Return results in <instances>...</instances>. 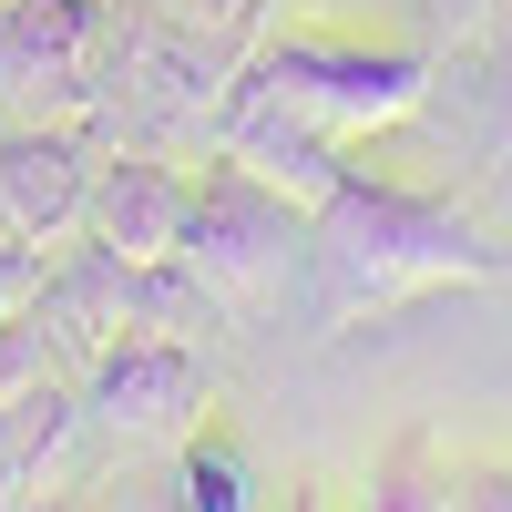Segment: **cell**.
<instances>
[{"instance_id": "cell-1", "label": "cell", "mask_w": 512, "mask_h": 512, "mask_svg": "<svg viewBox=\"0 0 512 512\" xmlns=\"http://www.w3.org/2000/svg\"><path fill=\"white\" fill-rule=\"evenodd\" d=\"M318 328H359V318H390L400 297H431V287H492L502 277V246L451 216V205L410 195V185H369V175H338L318 205Z\"/></svg>"}, {"instance_id": "cell-2", "label": "cell", "mask_w": 512, "mask_h": 512, "mask_svg": "<svg viewBox=\"0 0 512 512\" xmlns=\"http://www.w3.org/2000/svg\"><path fill=\"white\" fill-rule=\"evenodd\" d=\"M308 246H318V205H297L287 185L246 175L236 154H205V175H195V226H185V267L226 297L236 328H256V318L287 308Z\"/></svg>"}, {"instance_id": "cell-3", "label": "cell", "mask_w": 512, "mask_h": 512, "mask_svg": "<svg viewBox=\"0 0 512 512\" xmlns=\"http://www.w3.org/2000/svg\"><path fill=\"white\" fill-rule=\"evenodd\" d=\"M236 82H256L277 113L318 123L328 144H359V134H390V123H410L431 103L441 62L431 52H369V41H338V31H287L256 62H236Z\"/></svg>"}, {"instance_id": "cell-4", "label": "cell", "mask_w": 512, "mask_h": 512, "mask_svg": "<svg viewBox=\"0 0 512 512\" xmlns=\"http://www.w3.org/2000/svg\"><path fill=\"white\" fill-rule=\"evenodd\" d=\"M113 52H123L113 0H0V134L93 123L113 93Z\"/></svg>"}, {"instance_id": "cell-5", "label": "cell", "mask_w": 512, "mask_h": 512, "mask_svg": "<svg viewBox=\"0 0 512 512\" xmlns=\"http://www.w3.org/2000/svg\"><path fill=\"white\" fill-rule=\"evenodd\" d=\"M216 410V369L185 338H113L82 369V431H103L113 451H185Z\"/></svg>"}, {"instance_id": "cell-6", "label": "cell", "mask_w": 512, "mask_h": 512, "mask_svg": "<svg viewBox=\"0 0 512 512\" xmlns=\"http://www.w3.org/2000/svg\"><path fill=\"white\" fill-rule=\"evenodd\" d=\"M93 144L82 123H11L0 134V226L31 246H72L93 216Z\"/></svg>"}, {"instance_id": "cell-7", "label": "cell", "mask_w": 512, "mask_h": 512, "mask_svg": "<svg viewBox=\"0 0 512 512\" xmlns=\"http://www.w3.org/2000/svg\"><path fill=\"white\" fill-rule=\"evenodd\" d=\"M185 226H195V175H175L154 144L93 164V216H82V236H103V246L134 256V267H154V256H185Z\"/></svg>"}, {"instance_id": "cell-8", "label": "cell", "mask_w": 512, "mask_h": 512, "mask_svg": "<svg viewBox=\"0 0 512 512\" xmlns=\"http://www.w3.org/2000/svg\"><path fill=\"white\" fill-rule=\"evenodd\" d=\"M41 318H52V338H62L72 369H93L113 338H134V256L103 246V236L62 246L52 267H41Z\"/></svg>"}, {"instance_id": "cell-9", "label": "cell", "mask_w": 512, "mask_h": 512, "mask_svg": "<svg viewBox=\"0 0 512 512\" xmlns=\"http://www.w3.org/2000/svg\"><path fill=\"white\" fill-rule=\"evenodd\" d=\"M205 154H236L246 175H267V185H287L297 205H328V185L349 175L338 164V144L318 134V123H297V113H277L256 82H226V113H216V144Z\"/></svg>"}, {"instance_id": "cell-10", "label": "cell", "mask_w": 512, "mask_h": 512, "mask_svg": "<svg viewBox=\"0 0 512 512\" xmlns=\"http://www.w3.org/2000/svg\"><path fill=\"white\" fill-rule=\"evenodd\" d=\"M72 441H82V390L72 379H41V390L0 400V502H31L72 461Z\"/></svg>"}, {"instance_id": "cell-11", "label": "cell", "mask_w": 512, "mask_h": 512, "mask_svg": "<svg viewBox=\"0 0 512 512\" xmlns=\"http://www.w3.org/2000/svg\"><path fill=\"white\" fill-rule=\"evenodd\" d=\"M185 502H205V512H246V502H256L246 461H236L216 431H195V441H185Z\"/></svg>"}, {"instance_id": "cell-12", "label": "cell", "mask_w": 512, "mask_h": 512, "mask_svg": "<svg viewBox=\"0 0 512 512\" xmlns=\"http://www.w3.org/2000/svg\"><path fill=\"white\" fill-rule=\"evenodd\" d=\"M175 21H195V31H226L236 41V21H246V0H164Z\"/></svg>"}, {"instance_id": "cell-13", "label": "cell", "mask_w": 512, "mask_h": 512, "mask_svg": "<svg viewBox=\"0 0 512 512\" xmlns=\"http://www.w3.org/2000/svg\"><path fill=\"white\" fill-rule=\"evenodd\" d=\"M502 492H512V482H502Z\"/></svg>"}]
</instances>
